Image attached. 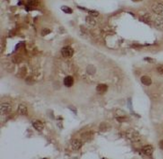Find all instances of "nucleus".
I'll use <instances>...</instances> for the list:
<instances>
[{"label":"nucleus","instance_id":"nucleus-1","mask_svg":"<svg viewBox=\"0 0 163 159\" xmlns=\"http://www.w3.org/2000/svg\"><path fill=\"white\" fill-rule=\"evenodd\" d=\"M152 11L158 16H163V5L160 3H155L152 5Z\"/></svg>","mask_w":163,"mask_h":159},{"label":"nucleus","instance_id":"nucleus-2","mask_svg":"<svg viewBox=\"0 0 163 159\" xmlns=\"http://www.w3.org/2000/svg\"><path fill=\"white\" fill-rule=\"evenodd\" d=\"M61 52H62V55L64 57V58H69V57H71L72 55L74 54V50H73L71 47L67 46V47H63V48L62 49Z\"/></svg>","mask_w":163,"mask_h":159},{"label":"nucleus","instance_id":"nucleus-3","mask_svg":"<svg viewBox=\"0 0 163 159\" xmlns=\"http://www.w3.org/2000/svg\"><path fill=\"white\" fill-rule=\"evenodd\" d=\"M12 111V107L9 103H2L0 106V111L1 114H9Z\"/></svg>","mask_w":163,"mask_h":159},{"label":"nucleus","instance_id":"nucleus-4","mask_svg":"<svg viewBox=\"0 0 163 159\" xmlns=\"http://www.w3.org/2000/svg\"><path fill=\"white\" fill-rule=\"evenodd\" d=\"M154 25L157 30L162 31L163 32V17H156L154 19Z\"/></svg>","mask_w":163,"mask_h":159},{"label":"nucleus","instance_id":"nucleus-5","mask_svg":"<svg viewBox=\"0 0 163 159\" xmlns=\"http://www.w3.org/2000/svg\"><path fill=\"white\" fill-rule=\"evenodd\" d=\"M33 126H34V128L37 130V131H42L43 128H44V123H42L41 121L39 120H36L33 122Z\"/></svg>","mask_w":163,"mask_h":159},{"label":"nucleus","instance_id":"nucleus-6","mask_svg":"<svg viewBox=\"0 0 163 159\" xmlns=\"http://www.w3.org/2000/svg\"><path fill=\"white\" fill-rule=\"evenodd\" d=\"M107 89H108V87H107V85H105V84H98L97 87H96V91H97L98 94H100V95H103V94H104L105 92L107 91Z\"/></svg>","mask_w":163,"mask_h":159},{"label":"nucleus","instance_id":"nucleus-7","mask_svg":"<svg viewBox=\"0 0 163 159\" xmlns=\"http://www.w3.org/2000/svg\"><path fill=\"white\" fill-rule=\"evenodd\" d=\"M143 153L146 156H151L153 154V148L150 145H145L143 147Z\"/></svg>","mask_w":163,"mask_h":159},{"label":"nucleus","instance_id":"nucleus-8","mask_svg":"<svg viewBox=\"0 0 163 159\" xmlns=\"http://www.w3.org/2000/svg\"><path fill=\"white\" fill-rule=\"evenodd\" d=\"M18 112L20 115H22V116H26L28 114V110H27L26 106L24 105V104H21L19 105L18 107Z\"/></svg>","mask_w":163,"mask_h":159},{"label":"nucleus","instance_id":"nucleus-9","mask_svg":"<svg viewBox=\"0 0 163 159\" xmlns=\"http://www.w3.org/2000/svg\"><path fill=\"white\" fill-rule=\"evenodd\" d=\"M63 84H64L66 87H71L72 85L74 84V79L72 78L71 76L65 77L64 80H63Z\"/></svg>","mask_w":163,"mask_h":159},{"label":"nucleus","instance_id":"nucleus-10","mask_svg":"<svg viewBox=\"0 0 163 159\" xmlns=\"http://www.w3.org/2000/svg\"><path fill=\"white\" fill-rule=\"evenodd\" d=\"M141 81L144 85H146V86H149L152 84V80L150 77L148 76H142L141 77Z\"/></svg>","mask_w":163,"mask_h":159},{"label":"nucleus","instance_id":"nucleus-11","mask_svg":"<svg viewBox=\"0 0 163 159\" xmlns=\"http://www.w3.org/2000/svg\"><path fill=\"white\" fill-rule=\"evenodd\" d=\"M82 146V142L79 140V139H74V140L72 141V147L74 148L75 150H78L80 149Z\"/></svg>","mask_w":163,"mask_h":159},{"label":"nucleus","instance_id":"nucleus-12","mask_svg":"<svg viewBox=\"0 0 163 159\" xmlns=\"http://www.w3.org/2000/svg\"><path fill=\"white\" fill-rule=\"evenodd\" d=\"M140 20L145 23V24H149L150 21H151V16H150V14H145L140 18Z\"/></svg>","mask_w":163,"mask_h":159},{"label":"nucleus","instance_id":"nucleus-13","mask_svg":"<svg viewBox=\"0 0 163 159\" xmlns=\"http://www.w3.org/2000/svg\"><path fill=\"white\" fill-rule=\"evenodd\" d=\"M62 10L63 12H65V13H67V14H71L72 12H73L72 9H70L69 7H66V6H62Z\"/></svg>","mask_w":163,"mask_h":159},{"label":"nucleus","instance_id":"nucleus-14","mask_svg":"<svg viewBox=\"0 0 163 159\" xmlns=\"http://www.w3.org/2000/svg\"><path fill=\"white\" fill-rule=\"evenodd\" d=\"M86 21L88 22V24H89L90 25H95V24H96V22H95L92 18H90V17H87Z\"/></svg>","mask_w":163,"mask_h":159},{"label":"nucleus","instance_id":"nucleus-15","mask_svg":"<svg viewBox=\"0 0 163 159\" xmlns=\"http://www.w3.org/2000/svg\"><path fill=\"white\" fill-rule=\"evenodd\" d=\"M51 33V30L50 29H48V28H45V29H43V31H42L41 35L42 36H46V35H48V34Z\"/></svg>","mask_w":163,"mask_h":159},{"label":"nucleus","instance_id":"nucleus-16","mask_svg":"<svg viewBox=\"0 0 163 159\" xmlns=\"http://www.w3.org/2000/svg\"><path fill=\"white\" fill-rule=\"evenodd\" d=\"M94 71H95V68L92 66H88V72H89V73H90V74H93V73H94Z\"/></svg>","mask_w":163,"mask_h":159},{"label":"nucleus","instance_id":"nucleus-17","mask_svg":"<svg viewBox=\"0 0 163 159\" xmlns=\"http://www.w3.org/2000/svg\"><path fill=\"white\" fill-rule=\"evenodd\" d=\"M89 13L92 16H98L99 15V12L95 11V10H89Z\"/></svg>","mask_w":163,"mask_h":159},{"label":"nucleus","instance_id":"nucleus-18","mask_svg":"<svg viewBox=\"0 0 163 159\" xmlns=\"http://www.w3.org/2000/svg\"><path fill=\"white\" fill-rule=\"evenodd\" d=\"M28 4H29V5L35 6V5L37 4V0H28Z\"/></svg>","mask_w":163,"mask_h":159},{"label":"nucleus","instance_id":"nucleus-19","mask_svg":"<svg viewBox=\"0 0 163 159\" xmlns=\"http://www.w3.org/2000/svg\"><path fill=\"white\" fill-rule=\"evenodd\" d=\"M157 72L158 73H160V74H163V66H158L157 68Z\"/></svg>","mask_w":163,"mask_h":159},{"label":"nucleus","instance_id":"nucleus-20","mask_svg":"<svg viewBox=\"0 0 163 159\" xmlns=\"http://www.w3.org/2000/svg\"><path fill=\"white\" fill-rule=\"evenodd\" d=\"M145 61H147V62H150V63H154V59H152V58H148V57H145Z\"/></svg>","mask_w":163,"mask_h":159},{"label":"nucleus","instance_id":"nucleus-21","mask_svg":"<svg viewBox=\"0 0 163 159\" xmlns=\"http://www.w3.org/2000/svg\"><path fill=\"white\" fill-rule=\"evenodd\" d=\"M159 147L161 148V149H163V140H161L159 142Z\"/></svg>","mask_w":163,"mask_h":159},{"label":"nucleus","instance_id":"nucleus-22","mask_svg":"<svg viewBox=\"0 0 163 159\" xmlns=\"http://www.w3.org/2000/svg\"><path fill=\"white\" fill-rule=\"evenodd\" d=\"M132 1H134V2H138V1H142V0H132Z\"/></svg>","mask_w":163,"mask_h":159}]
</instances>
